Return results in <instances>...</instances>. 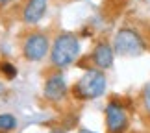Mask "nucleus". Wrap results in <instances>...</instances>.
Segmentation results:
<instances>
[{
  "instance_id": "nucleus-1",
  "label": "nucleus",
  "mask_w": 150,
  "mask_h": 133,
  "mask_svg": "<svg viewBox=\"0 0 150 133\" xmlns=\"http://www.w3.org/2000/svg\"><path fill=\"white\" fill-rule=\"evenodd\" d=\"M80 52H82V44H80V39H78L76 33L61 32V33H57L54 37V41H52L50 63H52L54 68L63 70V68L71 67L72 63L78 59Z\"/></svg>"
},
{
  "instance_id": "nucleus-2",
  "label": "nucleus",
  "mask_w": 150,
  "mask_h": 133,
  "mask_svg": "<svg viewBox=\"0 0 150 133\" xmlns=\"http://www.w3.org/2000/svg\"><path fill=\"white\" fill-rule=\"evenodd\" d=\"M106 87H108V78L104 74V70H100V68H87L83 72V76L74 83L72 96L82 102L96 100V98H100L106 92Z\"/></svg>"
},
{
  "instance_id": "nucleus-3",
  "label": "nucleus",
  "mask_w": 150,
  "mask_h": 133,
  "mask_svg": "<svg viewBox=\"0 0 150 133\" xmlns=\"http://www.w3.org/2000/svg\"><path fill=\"white\" fill-rule=\"evenodd\" d=\"M113 50L122 57H137L146 50V43L134 28H120L113 37Z\"/></svg>"
},
{
  "instance_id": "nucleus-4",
  "label": "nucleus",
  "mask_w": 150,
  "mask_h": 133,
  "mask_svg": "<svg viewBox=\"0 0 150 133\" xmlns=\"http://www.w3.org/2000/svg\"><path fill=\"white\" fill-rule=\"evenodd\" d=\"M50 54V39L43 32H30L22 41V57L28 63H39Z\"/></svg>"
},
{
  "instance_id": "nucleus-5",
  "label": "nucleus",
  "mask_w": 150,
  "mask_h": 133,
  "mask_svg": "<svg viewBox=\"0 0 150 133\" xmlns=\"http://www.w3.org/2000/svg\"><path fill=\"white\" fill-rule=\"evenodd\" d=\"M104 115H106L108 133H124L128 129V111L119 100L108 102L106 109H104Z\"/></svg>"
},
{
  "instance_id": "nucleus-6",
  "label": "nucleus",
  "mask_w": 150,
  "mask_h": 133,
  "mask_svg": "<svg viewBox=\"0 0 150 133\" xmlns=\"http://www.w3.org/2000/svg\"><path fill=\"white\" fill-rule=\"evenodd\" d=\"M69 92V85H67V78L61 72H56L45 80L43 85V96L45 100H48L50 103H59L67 98Z\"/></svg>"
},
{
  "instance_id": "nucleus-7",
  "label": "nucleus",
  "mask_w": 150,
  "mask_h": 133,
  "mask_svg": "<svg viewBox=\"0 0 150 133\" xmlns=\"http://www.w3.org/2000/svg\"><path fill=\"white\" fill-rule=\"evenodd\" d=\"M113 59H115V50L113 44H109L108 41H100L96 43V46L91 52V61L96 68L100 70H108L113 67Z\"/></svg>"
},
{
  "instance_id": "nucleus-8",
  "label": "nucleus",
  "mask_w": 150,
  "mask_h": 133,
  "mask_svg": "<svg viewBox=\"0 0 150 133\" xmlns=\"http://www.w3.org/2000/svg\"><path fill=\"white\" fill-rule=\"evenodd\" d=\"M48 0H26L24 8H22V20L28 26H35L41 22V19L47 13Z\"/></svg>"
},
{
  "instance_id": "nucleus-9",
  "label": "nucleus",
  "mask_w": 150,
  "mask_h": 133,
  "mask_svg": "<svg viewBox=\"0 0 150 133\" xmlns=\"http://www.w3.org/2000/svg\"><path fill=\"white\" fill-rule=\"evenodd\" d=\"M17 128V118L11 113H0V131L9 133Z\"/></svg>"
},
{
  "instance_id": "nucleus-10",
  "label": "nucleus",
  "mask_w": 150,
  "mask_h": 133,
  "mask_svg": "<svg viewBox=\"0 0 150 133\" xmlns=\"http://www.w3.org/2000/svg\"><path fill=\"white\" fill-rule=\"evenodd\" d=\"M0 72H2V76L6 80H15L17 74H19L17 67L13 65V63H9V61H2V63H0Z\"/></svg>"
},
{
  "instance_id": "nucleus-11",
  "label": "nucleus",
  "mask_w": 150,
  "mask_h": 133,
  "mask_svg": "<svg viewBox=\"0 0 150 133\" xmlns=\"http://www.w3.org/2000/svg\"><path fill=\"white\" fill-rule=\"evenodd\" d=\"M143 106H145V111L150 115V83L145 87V92H143Z\"/></svg>"
},
{
  "instance_id": "nucleus-12",
  "label": "nucleus",
  "mask_w": 150,
  "mask_h": 133,
  "mask_svg": "<svg viewBox=\"0 0 150 133\" xmlns=\"http://www.w3.org/2000/svg\"><path fill=\"white\" fill-rule=\"evenodd\" d=\"M13 2V0H0V9H4V8H8V6Z\"/></svg>"
},
{
  "instance_id": "nucleus-13",
  "label": "nucleus",
  "mask_w": 150,
  "mask_h": 133,
  "mask_svg": "<svg viewBox=\"0 0 150 133\" xmlns=\"http://www.w3.org/2000/svg\"><path fill=\"white\" fill-rule=\"evenodd\" d=\"M78 133H95V131H91V129H87V128H80Z\"/></svg>"
},
{
  "instance_id": "nucleus-14",
  "label": "nucleus",
  "mask_w": 150,
  "mask_h": 133,
  "mask_svg": "<svg viewBox=\"0 0 150 133\" xmlns=\"http://www.w3.org/2000/svg\"><path fill=\"white\" fill-rule=\"evenodd\" d=\"M2 94H6V87H4L2 83H0V96H2Z\"/></svg>"
},
{
  "instance_id": "nucleus-15",
  "label": "nucleus",
  "mask_w": 150,
  "mask_h": 133,
  "mask_svg": "<svg viewBox=\"0 0 150 133\" xmlns=\"http://www.w3.org/2000/svg\"><path fill=\"white\" fill-rule=\"evenodd\" d=\"M50 133H63V131H59V129H54V131H50Z\"/></svg>"
},
{
  "instance_id": "nucleus-16",
  "label": "nucleus",
  "mask_w": 150,
  "mask_h": 133,
  "mask_svg": "<svg viewBox=\"0 0 150 133\" xmlns=\"http://www.w3.org/2000/svg\"><path fill=\"white\" fill-rule=\"evenodd\" d=\"M0 133H2V131H0Z\"/></svg>"
}]
</instances>
